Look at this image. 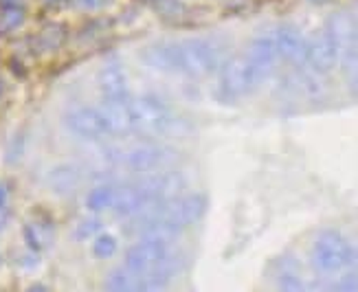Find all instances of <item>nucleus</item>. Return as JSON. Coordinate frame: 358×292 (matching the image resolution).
Here are the masks:
<instances>
[{"mask_svg": "<svg viewBox=\"0 0 358 292\" xmlns=\"http://www.w3.org/2000/svg\"><path fill=\"white\" fill-rule=\"evenodd\" d=\"M354 261V249L343 233L334 228L321 231L313 244V264L319 272L332 275L348 268Z\"/></svg>", "mask_w": 358, "mask_h": 292, "instance_id": "obj_1", "label": "nucleus"}, {"mask_svg": "<svg viewBox=\"0 0 358 292\" xmlns=\"http://www.w3.org/2000/svg\"><path fill=\"white\" fill-rule=\"evenodd\" d=\"M176 59L178 73L189 77H205L217 68L220 51L211 40H187L176 42Z\"/></svg>", "mask_w": 358, "mask_h": 292, "instance_id": "obj_2", "label": "nucleus"}, {"mask_svg": "<svg viewBox=\"0 0 358 292\" xmlns=\"http://www.w3.org/2000/svg\"><path fill=\"white\" fill-rule=\"evenodd\" d=\"M169 257V235L161 233H145L141 242L130 246L123 266L136 275H148L154 268H159Z\"/></svg>", "mask_w": 358, "mask_h": 292, "instance_id": "obj_3", "label": "nucleus"}, {"mask_svg": "<svg viewBox=\"0 0 358 292\" xmlns=\"http://www.w3.org/2000/svg\"><path fill=\"white\" fill-rule=\"evenodd\" d=\"M132 108V123L134 130L141 134H165L169 132V128L174 126L172 123V115L165 108V103H161L157 97L150 95H141L130 101Z\"/></svg>", "mask_w": 358, "mask_h": 292, "instance_id": "obj_4", "label": "nucleus"}, {"mask_svg": "<svg viewBox=\"0 0 358 292\" xmlns=\"http://www.w3.org/2000/svg\"><path fill=\"white\" fill-rule=\"evenodd\" d=\"M174 156H176V152L169 149L167 145L145 143V145H136V147L128 149L121 156V163H123V167L128 169V172L152 174V172H159L161 167L172 163Z\"/></svg>", "mask_w": 358, "mask_h": 292, "instance_id": "obj_5", "label": "nucleus"}, {"mask_svg": "<svg viewBox=\"0 0 358 292\" xmlns=\"http://www.w3.org/2000/svg\"><path fill=\"white\" fill-rule=\"evenodd\" d=\"M259 84L253 66L248 64L246 55L244 57H231L222 66L220 73V90L227 99H240L246 92H251Z\"/></svg>", "mask_w": 358, "mask_h": 292, "instance_id": "obj_6", "label": "nucleus"}, {"mask_svg": "<svg viewBox=\"0 0 358 292\" xmlns=\"http://www.w3.org/2000/svg\"><path fill=\"white\" fill-rule=\"evenodd\" d=\"M138 191L143 194L148 203H167V200L178 198L187 189V178L180 172H154L136 182Z\"/></svg>", "mask_w": 358, "mask_h": 292, "instance_id": "obj_7", "label": "nucleus"}, {"mask_svg": "<svg viewBox=\"0 0 358 292\" xmlns=\"http://www.w3.org/2000/svg\"><path fill=\"white\" fill-rule=\"evenodd\" d=\"M341 59V49L334 42L332 34L328 29L319 31L313 36V40L308 42V51H306V64L319 75L330 73Z\"/></svg>", "mask_w": 358, "mask_h": 292, "instance_id": "obj_8", "label": "nucleus"}, {"mask_svg": "<svg viewBox=\"0 0 358 292\" xmlns=\"http://www.w3.org/2000/svg\"><path fill=\"white\" fill-rule=\"evenodd\" d=\"M64 123H66V128L80 138H101L103 134H108L101 110L90 105L71 108L64 117Z\"/></svg>", "mask_w": 358, "mask_h": 292, "instance_id": "obj_9", "label": "nucleus"}, {"mask_svg": "<svg viewBox=\"0 0 358 292\" xmlns=\"http://www.w3.org/2000/svg\"><path fill=\"white\" fill-rule=\"evenodd\" d=\"M275 42H277V53L279 59L288 61V64L301 66L306 64V51H308V40L303 34L292 24H284L275 31Z\"/></svg>", "mask_w": 358, "mask_h": 292, "instance_id": "obj_10", "label": "nucleus"}, {"mask_svg": "<svg viewBox=\"0 0 358 292\" xmlns=\"http://www.w3.org/2000/svg\"><path fill=\"white\" fill-rule=\"evenodd\" d=\"M246 59L248 64L253 66L255 75L259 84L266 80L268 73L273 71L275 61L279 59V53H277V42H275V34H266V36H259L251 42L248 46V53H246Z\"/></svg>", "mask_w": 358, "mask_h": 292, "instance_id": "obj_11", "label": "nucleus"}, {"mask_svg": "<svg viewBox=\"0 0 358 292\" xmlns=\"http://www.w3.org/2000/svg\"><path fill=\"white\" fill-rule=\"evenodd\" d=\"M101 117L106 121L108 134H128L134 130L132 123V108L128 99H106L103 105L99 108Z\"/></svg>", "mask_w": 358, "mask_h": 292, "instance_id": "obj_12", "label": "nucleus"}, {"mask_svg": "<svg viewBox=\"0 0 358 292\" xmlns=\"http://www.w3.org/2000/svg\"><path fill=\"white\" fill-rule=\"evenodd\" d=\"M143 64L161 71V73H178V59H176V42H157L150 44L141 51Z\"/></svg>", "mask_w": 358, "mask_h": 292, "instance_id": "obj_13", "label": "nucleus"}, {"mask_svg": "<svg viewBox=\"0 0 358 292\" xmlns=\"http://www.w3.org/2000/svg\"><path fill=\"white\" fill-rule=\"evenodd\" d=\"M99 88L103 92V99H128V80L121 64L108 61L99 71Z\"/></svg>", "mask_w": 358, "mask_h": 292, "instance_id": "obj_14", "label": "nucleus"}, {"mask_svg": "<svg viewBox=\"0 0 358 292\" xmlns=\"http://www.w3.org/2000/svg\"><path fill=\"white\" fill-rule=\"evenodd\" d=\"M82 182V169L77 165L64 163V165H57L53 167L49 176H46V184L55 196H69L73 194Z\"/></svg>", "mask_w": 358, "mask_h": 292, "instance_id": "obj_15", "label": "nucleus"}, {"mask_svg": "<svg viewBox=\"0 0 358 292\" xmlns=\"http://www.w3.org/2000/svg\"><path fill=\"white\" fill-rule=\"evenodd\" d=\"M24 244L31 253H42L53 244V224L46 218H34L29 220L22 228Z\"/></svg>", "mask_w": 358, "mask_h": 292, "instance_id": "obj_16", "label": "nucleus"}, {"mask_svg": "<svg viewBox=\"0 0 358 292\" xmlns=\"http://www.w3.org/2000/svg\"><path fill=\"white\" fill-rule=\"evenodd\" d=\"M143 275H136L128 270L126 266L110 270V275L106 277V292H143Z\"/></svg>", "mask_w": 358, "mask_h": 292, "instance_id": "obj_17", "label": "nucleus"}, {"mask_svg": "<svg viewBox=\"0 0 358 292\" xmlns=\"http://www.w3.org/2000/svg\"><path fill=\"white\" fill-rule=\"evenodd\" d=\"M66 42V27L59 22H46L36 36V46L40 53H53Z\"/></svg>", "mask_w": 358, "mask_h": 292, "instance_id": "obj_18", "label": "nucleus"}, {"mask_svg": "<svg viewBox=\"0 0 358 292\" xmlns=\"http://www.w3.org/2000/svg\"><path fill=\"white\" fill-rule=\"evenodd\" d=\"M115 189H117V184H99V187H95L86 196V207L90 211H95V213L108 211V209L113 207Z\"/></svg>", "mask_w": 358, "mask_h": 292, "instance_id": "obj_19", "label": "nucleus"}, {"mask_svg": "<svg viewBox=\"0 0 358 292\" xmlns=\"http://www.w3.org/2000/svg\"><path fill=\"white\" fill-rule=\"evenodd\" d=\"M24 9L22 7H3L0 9V36H9L24 24Z\"/></svg>", "mask_w": 358, "mask_h": 292, "instance_id": "obj_20", "label": "nucleus"}, {"mask_svg": "<svg viewBox=\"0 0 358 292\" xmlns=\"http://www.w3.org/2000/svg\"><path fill=\"white\" fill-rule=\"evenodd\" d=\"M117 238L110 235V233H99L95 238V242H92V255H95L97 259H110L115 253H117Z\"/></svg>", "mask_w": 358, "mask_h": 292, "instance_id": "obj_21", "label": "nucleus"}, {"mask_svg": "<svg viewBox=\"0 0 358 292\" xmlns=\"http://www.w3.org/2000/svg\"><path fill=\"white\" fill-rule=\"evenodd\" d=\"M277 292H308V286L294 270H284L277 277Z\"/></svg>", "mask_w": 358, "mask_h": 292, "instance_id": "obj_22", "label": "nucleus"}, {"mask_svg": "<svg viewBox=\"0 0 358 292\" xmlns=\"http://www.w3.org/2000/svg\"><path fill=\"white\" fill-rule=\"evenodd\" d=\"M99 231H101V220L86 218V220H82L80 224H77L73 235H75V240H88L92 235H99Z\"/></svg>", "mask_w": 358, "mask_h": 292, "instance_id": "obj_23", "label": "nucleus"}, {"mask_svg": "<svg viewBox=\"0 0 358 292\" xmlns=\"http://www.w3.org/2000/svg\"><path fill=\"white\" fill-rule=\"evenodd\" d=\"M328 292H358V272H345L328 288Z\"/></svg>", "mask_w": 358, "mask_h": 292, "instance_id": "obj_24", "label": "nucleus"}, {"mask_svg": "<svg viewBox=\"0 0 358 292\" xmlns=\"http://www.w3.org/2000/svg\"><path fill=\"white\" fill-rule=\"evenodd\" d=\"M157 9L165 18H176L178 13H182V5L178 0H157Z\"/></svg>", "mask_w": 358, "mask_h": 292, "instance_id": "obj_25", "label": "nucleus"}, {"mask_svg": "<svg viewBox=\"0 0 358 292\" xmlns=\"http://www.w3.org/2000/svg\"><path fill=\"white\" fill-rule=\"evenodd\" d=\"M108 0H71V5L75 9H82V11H95V9H101Z\"/></svg>", "mask_w": 358, "mask_h": 292, "instance_id": "obj_26", "label": "nucleus"}, {"mask_svg": "<svg viewBox=\"0 0 358 292\" xmlns=\"http://www.w3.org/2000/svg\"><path fill=\"white\" fill-rule=\"evenodd\" d=\"M7 222H9V209L5 205V207H0V231L7 226Z\"/></svg>", "mask_w": 358, "mask_h": 292, "instance_id": "obj_27", "label": "nucleus"}, {"mask_svg": "<svg viewBox=\"0 0 358 292\" xmlns=\"http://www.w3.org/2000/svg\"><path fill=\"white\" fill-rule=\"evenodd\" d=\"M7 198H9V189L5 187L3 182H0V207H5V205H7Z\"/></svg>", "mask_w": 358, "mask_h": 292, "instance_id": "obj_28", "label": "nucleus"}, {"mask_svg": "<svg viewBox=\"0 0 358 292\" xmlns=\"http://www.w3.org/2000/svg\"><path fill=\"white\" fill-rule=\"evenodd\" d=\"M0 7H22V0H0Z\"/></svg>", "mask_w": 358, "mask_h": 292, "instance_id": "obj_29", "label": "nucleus"}, {"mask_svg": "<svg viewBox=\"0 0 358 292\" xmlns=\"http://www.w3.org/2000/svg\"><path fill=\"white\" fill-rule=\"evenodd\" d=\"M27 292H49V290H46V286H42V284H34Z\"/></svg>", "mask_w": 358, "mask_h": 292, "instance_id": "obj_30", "label": "nucleus"}, {"mask_svg": "<svg viewBox=\"0 0 358 292\" xmlns=\"http://www.w3.org/2000/svg\"><path fill=\"white\" fill-rule=\"evenodd\" d=\"M44 5H49V7H55V5H62L64 0H42Z\"/></svg>", "mask_w": 358, "mask_h": 292, "instance_id": "obj_31", "label": "nucleus"}, {"mask_svg": "<svg viewBox=\"0 0 358 292\" xmlns=\"http://www.w3.org/2000/svg\"><path fill=\"white\" fill-rule=\"evenodd\" d=\"M0 97H3V80H0Z\"/></svg>", "mask_w": 358, "mask_h": 292, "instance_id": "obj_32", "label": "nucleus"}, {"mask_svg": "<svg viewBox=\"0 0 358 292\" xmlns=\"http://www.w3.org/2000/svg\"><path fill=\"white\" fill-rule=\"evenodd\" d=\"M310 3H323V0H310Z\"/></svg>", "mask_w": 358, "mask_h": 292, "instance_id": "obj_33", "label": "nucleus"}, {"mask_svg": "<svg viewBox=\"0 0 358 292\" xmlns=\"http://www.w3.org/2000/svg\"><path fill=\"white\" fill-rule=\"evenodd\" d=\"M148 3H157V0H148Z\"/></svg>", "mask_w": 358, "mask_h": 292, "instance_id": "obj_34", "label": "nucleus"}]
</instances>
